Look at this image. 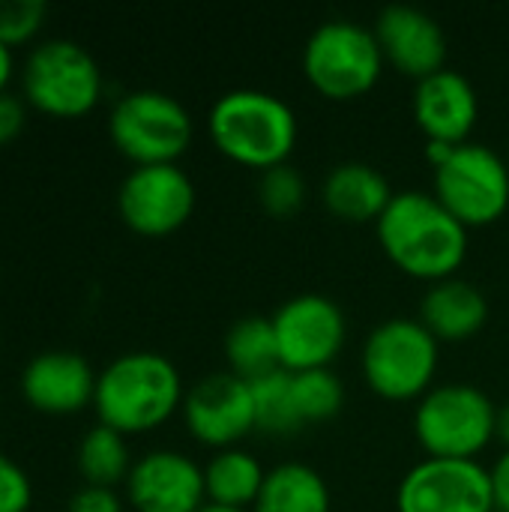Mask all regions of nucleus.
<instances>
[{
	"instance_id": "1",
	"label": "nucleus",
	"mask_w": 509,
	"mask_h": 512,
	"mask_svg": "<svg viewBox=\"0 0 509 512\" xmlns=\"http://www.w3.org/2000/svg\"><path fill=\"white\" fill-rule=\"evenodd\" d=\"M387 258L417 279L456 276L468 255V225H462L435 192L405 189L396 192L375 222Z\"/></svg>"
},
{
	"instance_id": "2",
	"label": "nucleus",
	"mask_w": 509,
	"mask_h": 512,
	"mask_svg": "<svg viewBox=\"0 0 509 512\" xmlns=\"http://www.w3.org/2000/svg\"><path fill=\"white\" fill-rule=\"evenodd\" d=\"M183 396L186 390L174 360L159 351H126L99 369L93 408L99 423L123 435H138L180 411Z\"/></svg>"
},
{
	"instance_id": "3",
	"label": "nucleus",
	"mask_w": 509,
	"mask_h": 512,
	"mask_svg": "<svg viewBox=\"0 0 509 512\" xmlns=\"http://www.w3.org/2000/svg\"><path fill=\"white\" fill-rule=\"evenodd\" d=\"M207 132L228 159L267 171L288 162L297 144V114L270 90L237 87L210 105Z\"/></svg>"
},
{
	"instance_id": "4",
	"label": "nucleus",
	"mask_w": 509,
	"mask_h": 512,
	"mask_svg": "<svg viewBox=\"0 0 509 512\" xmlns=\"http://www.w3.org/2000/svg\"><path fill=\"white\" fill-rule=\"evenodd\" d=\"M21 96L48 117H81L102 99L105 81L96 57L75 39L36 42L21 63Z\"/></svg>"
},
{
	"instance_id": "5",
	"label": "nucleus",
	"mask_w": 509,
	"mask_h": 512,
	"mask_svg": "<svg viewBox=\"0 0 509 512\" xmlns=\"http://www.w3.org/2000/svg\"><path fill=\"white\" fill-rule=\"evenodd\" d=\"M498 405L474 384H435L417 399L414 432L435 459H477L495 438Z\"/></svg>"
},
{
	"instance_id": "6",
	"label": "nucleus",
	"mask_w": 509,
	"mask_h": 512,
	"mask_svg": "<svg viewBox=\"0 0 509 512\" xmlns=\"http://www.w3.org/2000/svg\"><path fill=\"white\" fill-rule=\"evenodd\" d=\"M438 345L420 318H387L366 336L360 360L363 378L384 399H420L435 387Z\"/></svg>"
},
{
	"instance_id": "7",
	"label": "nucleus",
	"mask_w": 509,
	"mask_h": 512,
	"mask_svg": "<svg viewBox=\"0 0 509 512\" xmlns=\"http://www.w3.org/2000/svg\"><path fill=\"white\" fill-rule=\"evenodd\" d=\"M192 114L189 108L153 87L123 93L108 114L111 144L135 165L177 162L192 144Z\"/></svg>"
},
{
	"instance_id": "8",
	"label": "nucleus",
	"mask_w": 509,
	"mask_h": 512,
	"mask_svg": "<svg viewBox=\"0 0 509 512\" xmlns=\"http://www.w3.org/2000/svg\"><path fill=\"white\" fill-rule=\"evenodd\" d=\"M303 72L318 93L330 99H354L378 84L384 51L375 30L351 18H333L318 24L306 39Z\"/></svg>"
},
{
	"instance_id": "9",
	"label": "nucleus",
	"mask_w": 509,
	"mask_h": 512,
	"mask_svg": "<svg viewBox=\"0 0 509 512\" xmlns=\"http://www.w3.org/2000/svg\"><path fill=\"white\" fill-rule=\"evenodd\" d=\"M435 198L462 225H489L509 207V162L480 141H462L432 168Z\"/></svg>"
},
{
	"instance_id": "10",
	"label": "nucleus",
	"mask_w": 509,
	"mask_h": 512,
	"mask_svg": "<svg viewBox=\"0 0 509 512\" xmlns=\"http://www.w3.org/2000/svg\"><path fill=\"white\" fill-rule=\"evenodd\" d=\"M279 363L288 372L330 369L339 357L348 321L336 300L324 294H297L273 312Z\"/></svg>"
},
{
	"instance_id": "11",
	"label": "nucleus",
	"mask_w": 509,
	"mask_h": 512,
	"mask_svg": "<svg viewBox=\"0 0 509 512\" xmlns=\"http://www.w3.org/2000/svg\"><path fill=\"white\" fill-rule=\"evenodd\" d=\"M195 198V183L177 162L135 165L117 189V210L135 234L165 237L189 222Z\"/></svg>"
},
{
	"instance_id": "12",
	"label": "nucleus",
	"mask_w": 509,
	"mask_h": 512,
	"mask_svg": "<svg viewBox=\"0 0 509 512\" xmlns=\"http://www.w3.org/2000/svg\"><path fill=\"white\" fill-rule=\"evenodd\" d=\"M399 512H495L492 474L477 459L417 462L396 489Z\"/></svg>"
},
{
	"instance_id": "13",
	"label": "nucleus",
	"mask_w": 509,
	"mask_h": 512,
	"mask_svg": "<svg viewBox=\"0 0 509 512\" xmlns=\"http://www.w3.org/2000/svg\"><path fill=\"white\" fill-rule=\"evenodd\" d=\"M180 411L189 435L216 450L237 447V441L258 429L252 384L231 369L204 375L195 387H189Z\"/></svg>"
},
{
	"instance_id": "14",
	"label": "nucleus",
	"mask_w": 509,
	"mask_h": 512,
	"mask_svg": "<svg viewBox=\"0 0 509 512\" xmlns=\"http://www.w3.org/2000/svg\"><path fill=\"white\" fill-rule=\"evenodd\" d=\"M123 486L135 512H198L207 504L204 468L180 450L138 456Z\"/></svg>"
},
{
	"instance_id": "15",
	"label": "nucleus",
	"mask_w": 509,
	"mask_h": 512,
	"mask_svg": "<svg viewBox=\"0 0 509 512\" xmlns=\"http://www.w3.org/2000/svg\"><path fill=\"white\" fill-rule=\"evenodd\" d=\"M99 372L78 351L51 348L33 354L21 369L24 402L48 417H69L93 405Z\"/></svg>"
},
{
	"instance_id": "16",
	"label": "nucleus",
	"mask_w": 509,
	"mask_h": 512,
	"mask_svg": "<svg viewBox=\"0 0 509 512\" xmlns=\"http://www.w3.org/2000/svg\"><path fill=\"white\" fill-rule=\"evenodd\" d=\"M375 39L384 51V60L393 63L402 75L426 78L444 69L447 60V33L426 9L393 3L384 6L375 18Z\"/></svg>"
},
{
	"instance_id": "17",
	"label": "nucleus",
	"mask_w": 509,
	"mask_h": 512,
	"mask_svg": "<svg viewBox=\"0 0 509 512\" xmlns=\"http://www.w3.org/2000/svg\"><path fill=\"white\" fill-rule=\"evenodd\" d=\"M411 111L429 141L462 144L477 126L480 96L468 75L444 66L417 81L411 96Z\"/></svg>"
},
{
	"instance_id": "18",
	"label": "nucleus",
	"mask_w": 509,
	"mask_h": 512,
	"mask_svg": "<svg viewBox=\"0 0 509 512\" xmlns=\"http://www.w3.org/2000/svg\"><path fill=\"white\" fill-rule=\"evenodd\" d=\"M489 318L486 294L459 276L438 279L420 300V321L438 342H462L483 330Z\"/></svg>"
},
{
	"instance_id": "19",
	"label": "nucleus",
	"mask_w": 509,
	"mask_h": 512,
	"mask_svg": "<svg viewBox=\"0 0 509 512\" xmlns=\"http://www.w3.org/2000/svg\"><path fill=\"white\" fill-rule=\"evenodd\" d=\"M390 180L381 168L369 162H339L327 171L321 183L324 207L348 222H378V216L393 201Z\"/></svg>"
},
{
	"instance_id": "20",
	"label": "nucleus",
	"mask_w": 509,
	"mask_h": 512,
	"mask_svg": "<svg viewBox=\"0 0 509 512\" xmlns=\"http://www.w3.org/2000/svg\"><path fill=\"white\" fill-rule=\"evenodd\" d=\"M327 480L303 462H282L267 471L252 512H330Z\"/></svg>"
},
{
	"instance_id": "21",
	"label": "nucleus",
	"mask_w": 509,
	"mask_h": 512,
	"mask_svg": "<svg viewBox=\"0 0 509 512\" xmlns=\"http://www.w3.org/2000/svg\"><path fill=\"white\" fill-rule=\"evenodd\" d=\"M264 480H267L264 465L240 447L216 450V456L204 465L207 501L222 507H237V510L255 507Z\"/></svg>"
},
{
	"instance_id": "22",
	"label": "nucleus",
	"mask_w": 509,
	"mask_h": 512,
	"mask_svg": "<svg viewBox=\"0 0 509 512\" xmlns=\"http://www.w3.org/2000/svg\"><path fill=\"white\" fill-rule=\"evenodd\" d=\"M225 357H228L231 372L246 381H255L261 375L282 369L273 318H264V315L237 318L225 333Z\"/></svg>"
},
{
	"instance_id": "23",
	"label": "nucleus",
	"mask_w": 509,
	"mask_h": 512,
	"mask_svg": "<svg viewBox=\"0 0 509 512\" xmlns=\"http://www.w3.org/2000/svg\"><path fill=\"white\" fill-rule=\"evenodd\" d=\"M75 465H78L84 486L114 489V486L126 483L135 459L129 453L123 432H117L105 423H96L93 429H87L81 435L78 450H75Z\"/></svg>"
},
{
	"instance_id": "24",
	"label": "nucleus",
	"mask_w": 509,
	"mask_h": 512,
	"mask_svg": "<svg viewBox=\"0 0 509 512\" xmlns=\"http://www.w3.org/2000/svg\"><path fill=\"white\" fill-rule=\"evenodd\" d=\"M249 384H252V399H255V423L261 432L294 435L303 429V420L294 402V381L288 369H276Z\"/></svg>"
},
{
	"instance_id": "25",
	"label": "nucleus",
	"mask_w": 509,
	"mask_h": 512,
	"mask_svg": "<svg viewBox=\"0 0 509 512\" xmlns=\"http://www.w3.org/2000/svg\"><path fill=\"white\" fill-rule=\"evenodd\" d=\"M291 381H294V402H297L303 426L333 420L342 411L345 387H342V378L333 369L291 372Z\"/></svg>"
},
{
	"instance_id": "26",
	"label": "nucleus",
	"mask_w": 509,
	"mask_h": 512,
	"mask_svg": "<svg viewBox=\"0 0 509 512\" xmlns=\"http://www.w3.org/2000/svg\"><path fill=\"white\" fill-rule=\"evenodd\" d=\"M258 201L270 216L288 219L306 201V177L291 162L273 165L258 177Z\"/></svg>"
},
{
	"instance_id": "27",
	"label": "nucleus",
	"mask_w": 509,
	"mask_h": 512,
	"mask_svg": "<svg viewBox=\"0 0 509 512\" xmlns=\"http://www.w3.org/2000/svg\"><path fill=\"white\" fill-rule=\"evenodd\" d=\"M48 18L45 0H0V42L15 48L33 42Z\"/></svg>"
},
{
	"instance_id": "28",
	"label": "nucleus",
	"mask_w": 509,
	"mask_h": 512,
	"mask_svg": "<svg viewBox=\"0 0 509 512\" xmlns=\"http://www.w3.org/2000/svg\"><path fill=\"white\" fill-rule=\"evenodd\" d=\"M33 483L30 474L0 450V512H30Z\"/></svg>"
},
{
	"instance_id": "29",
	"label": "nucleus",
	"mask_w": 509,
	"mask_h": 512,
	"mask_svg": "<svg viewBox=\"0 0 509 512\" xmlns=\"http://www.w3.org/2000/svg\"><path fill=\"white\" fill-rule=\"evenodd\" d=\"M66 512H123V501H120L117 489L81 486V489L69 498Z\"/></svg>"
},
{
	"instance_id": "30",
	"label": "nucleus",
	"mask_w": 509,
	"mask_h": 512,
	"mask_svg": "<svg viewBox=\"0 0 509 512\" xmlns=\"http://www.w3.org/2000/svg\"><path fill=\"white\" fill-rule=\"evenodd\" d=\"M27 123V102L21 93L3 90L0 93V147L12 144Z\"/></svg>"
},
{
	"instance_id": "31",
	"label": "nucleus",
	"mask_w": 509,
	"mask_h": 512,
	"mask_svg": "<svg viewBox=\"0 0 509 512\" xmlns=\"http://www.w3.org/2000/svg\"><path fill=\"white\" fill-rule=\"evenodd\" d=\"M492 474V495H495V510L509 512V450L498 456V462L489 468Z\"/></svg>"
},
{
	"instance_id": "32",
	"label": "nucleus",
	"mask_w": 509,
	"mask_h": 512,
	"mask_svg": "<svg viewBox=\"0 0 509 512\" xmlns=\"http://www.w3.org/2000/svg\"><path fill=\"white\" fill-rule=\"evenodd\" d=\"M12 75H15V48L0 42V93L9 90Z\"/></svg>"
},
{
	"instance_id": "33",
	"label": "nucleus",
	"mask_w": 509,
	"mask_h": 512,
	"mask_svg": "<svg viewBox=\"0 0 509 512\" xmlns=\"http://www.w3.org/2000/svg\"><path fill=\"white\" fill-rule=\"evenodd\" d=\"M495 438L504 441L509 450V402L498 408V420H495Z\"/></svg>"
},
{
	"instance_id": "34",
	"label": "nucleus",
	"mask_w": 509,
	"mask_h": 512,
	"mask_svg": "<svg viewBox=\"0 0 509 512\" xmlns=\"http://www.w3.org/2000/svg\"><path fill=\"white\" fill-rule=\"evenodd\" d=\"M198 512H249V510H237V507H222V504H213V501H207L204 507Z\"/></svg>"
},
{
	"instance_id": "35",
	"label": "nucleus",
	"mask_w": 509,
	"mask_h": 512,
	"mask_svg": "<svg viewBox=\"0 0 509 512\" xmlns=\"http://www.w3.org/2000/svg\"><path fill=\"white\" fill-rule=\"evenodd\" d=\"M507 162H509V153H507Z\"/></svg>"
}]
</instances>
